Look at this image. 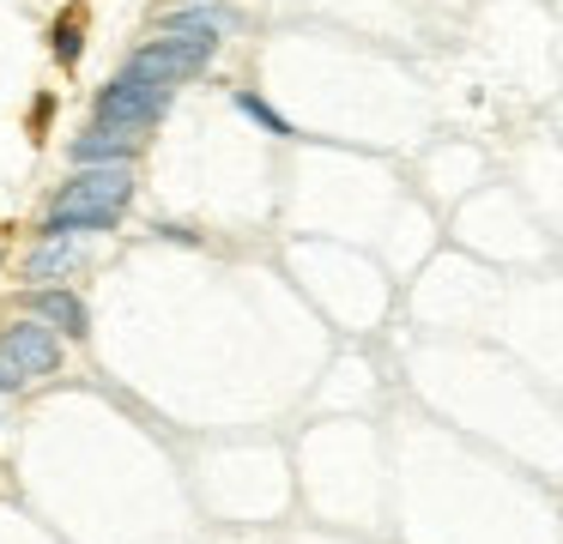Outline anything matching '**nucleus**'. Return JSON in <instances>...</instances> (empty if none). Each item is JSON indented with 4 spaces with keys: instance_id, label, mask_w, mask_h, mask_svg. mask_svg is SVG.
Masks as SVG:
<instances>
[{
    "instance_id": "7",
    "label": "nucleus",
    "mask_w": 563,
    "mask_h": 544,
    "mask_svg": "<svg viewBox=\"0 0 563 544\" xmlns=\"http://www.w3.org/2000/svg\"><path fill=\"white\" fill-rule=\"evenodd\" d=\"M79 260H86V248H79L74 236H62V242H37V248H31V260H25V278H31V285H62V278L74 273Z\"/></svg>"
},
{
    "instance_id": "5",
    "label": "nucleus",
    "mask_w": 563,
    "mask_h": 544,
    "mask_svg": "<svg viewBox=\"0 0 563 544\" xmlns=\"http://www.w3.org/2000/svg\"><path fill=\"white\" fill-rule=\"evenodd\" d=\"M25 314L49 326L62 345L91 338V309L79 302V290H67V285H37V290H25Z\"/></svg>"
},
{
    "instance_id": "2",
    "label": "nucleus",
    "mask_w": 563,
    "mask_h": 544,
    "mask_svg": "<svg viewBox=\"0 0 563 544\" xmlns=\"http://www.w3.org/2000/svg\"><path fill=\"white\" fill-rule=\"evenodd\" d=\"M219 60V36H195V31H158L152 43H140L134 55L122 60L128 79H152V85H188Z\"/></svg>"
},
{
    "instance_id": "4",
    "label": "nucleus",
    "mask_w": 563,
    "mask_h": 544,
    "mask_svg": "<svg viewBox=\"0 0 563 544\" xmlns=\"http://www.w3.org/2000/svg\"><path fill=\"white\" fill-rule=\"evenodd\" d=\"M62 338L49 333L43 321H31V314H19L7 333H0V375L13 387H25V381H43V375H55L62 369Z\"/></svg>"
},
{
    "instance_id": "6",
    "label": "nucleus",
    "mask_w": 563,
    "mask_h": 544,
    "mask_svg": "<svg viewBox=\"0 0 563 544\" xmlns=\"http://www.w3.org/2000/svg\"><path fill=\"white\" fill-rule=\"evenodd\" d=\"M140 133H115V127H86L74 145H67V157H74V169H134L140 157Z\"/></svg>"
},
{
    "instance_id": "9",
    "label": "nucleus",
    "mask_w": 563,
    "mask_h": 544,
    "mask_svg": "<svg viewBox=\"0 0 563 544\" xmlns=\"http://www.w3.org/2000/svg\"><path fill=\"white\" fill-rule=\"evenodd\" d=\"M236 109H243V115L255 121V127H267V133H279V140H291V121H285L261 91H236Z\"/></svg>"
},
{
    "instance_id": "8",
    "label": "nucleus",
    "mask_w": 563,
    "mask_h": 544,
    "mask_svg": "<svg viewBox=\"0 0 563 544\" xmlns=\"http://www.w3.org/2000/svg\"><path fill=\"white\" fill-rule=\"evenodd\" d=\"M49 55H55V67H67V73L79 67V55H86V12L79 7H67L62 19L49 24Z\"/></svg>"
},
{
    "instance_id": "3",
    "label": "nucleus",
    "mask_w": 563,
    "mask_h": 544,
    "mask_svg": "<svg viewBox=\"0 0 563 544\" xmlns=\"http://www.w3.org/2000/svg\"><path fill=\"white\" fill-rule=\"evenodd\" d=\"M176 91L170 85H152V79H128L115 73L98 97H91V127H115V133H140L146 140L164 115H170Z\"/></svg>"
},
{
    "instance_id": "1",
    "label": "nucleus",
    "mask_w": 563,
    "mask_h": 544,
    "mask_svg": "<svg viewBox=\"0 0 563 544\" xmlns=\"http://www.w3.org/2000/svg\"><path fill=\"white\" fill-rule=\"evenodd\" d=\"M128 206H134V169H74V176L55 188L37 242L110 236V230H122Z\"/></svg>"
}]
</instances>
